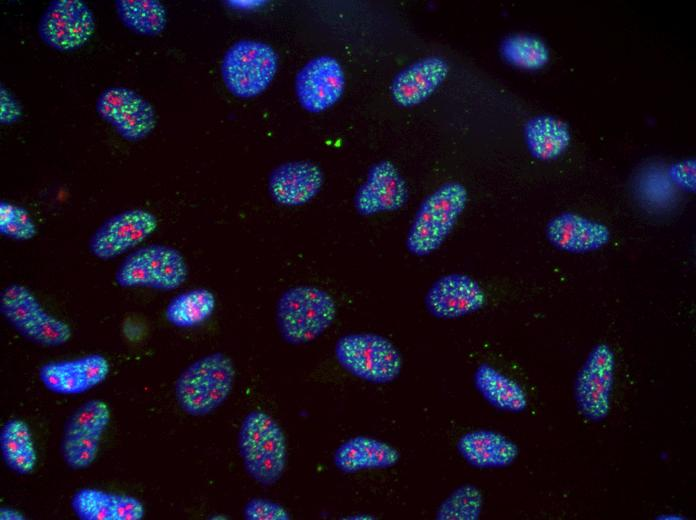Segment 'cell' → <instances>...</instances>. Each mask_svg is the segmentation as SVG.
I'll return each mask as SVG.
<instances>
[{
  "mask_svg": "<svg viewBox=\"0 0 696 520\" xmlns=\"http://www.w3.org/2000/svg\"><path fill=\"white\" fill-rule=\"evenodd\" d=\"M237 446L247 474L262 486L276 484L287 466V440L267 412L252 410L243 418Z\"/></svg>",
  "mask_w": 696,
  "mask_h": 520,
  "instance_id": "cell-1",
  "label": "cell"
},
{
  "mask_svg": "<svg viewBox=\"0 0 696 520\" xmlns=\"http://www.w3.org/2000/svg\"><path fill=\"white\" fill-rule=\"evenodd\" d=\"M333 296L314 285L300 284L283 291L276 302L275 318L281 338L299 346L320 337L335 321Z\"/></svg>",
  "mask_w": 696,
  "mask_h": 520,
  "instance_id": "cell-2",
  "label": "cell"
},
{
  "mask_svg": "<svg viewBox=\"0 0 696 520\" xmlns=\"http://www.w3.org/2000/svg\"><path fill=\"white\" fill-rule=\"evenodd\" d=\"M235 377V365L228 355L222 352L204 355L177 377L174 385L176 401L188 415H208L230 396Z\"/></svg>",
  "mask_w": 696,
  "mask_h": 520,
  "instance_id": "cell-3",
  "label": "cell"
},
{
  "mask_svg": "<svg viewBox=\"0 0 696 520\" xmlns=\"http://www.w3.org/2000/svg\"><path fill=\"white\" fill-rule=\"evenodd\" d=\"M468 191L458 181H448L421 203L406 236L407 251L424 257L438 250L466 208Z\"/></svg>",
  "mask_w": 696,
  "mask_h": 520,
  "instance_id": "cell-4",
  "label": "cell"
},
{
  "mask_svg": "<svg viewBox=\"0 0 696 520\" xmlns=\"http://www.w3.org/2000/svg\"><path fill=\"white\" fill-rule=\"evenodd\" d=\"M188 275V264L178 249L151 243L128 253L119 264L114 279L123 288L169 292L181 287Z\"/></svg>",
  "mask_w": 696,
  "mask_h": 520,
  "instance_id": "cell-5",
  "label": "cell"
},
{
  "mask_svg": "<svg viewBox=\"0 0 696 520\" xmlns=\"http://www.w3.org/2000/svg\"><path fill=\"white\" fill-rule=\"evenodd\" d=\"M338 364L354 377L373 384L397 379L402 355L388 338L373 332H353L338 338L334 347Z\"/></svg>",
  "mask_w": 696,
  "mask_h": 520,
  "instance_id": "cell-6",
  "label": "cell"
},
{
  "mask_svg": "<svg viewBox=\"0 0 696 520\" xmlns=\"http://www.w3.org/2000/svg\"><path fill=\"white\" fill-rule=\"evenodd\" d=\"M0 313L18 334L42 347H59L72 337L70 325L48 312L23 284L12 283L2 289Z\"/></svg>",
  "mask_w": 696,
  "mask_h": 520,
  "instance_id": "cell-7",
  "label": "cell"
},
{
  "mask_svg": "<svg viewBox=\"0 0 696 520\" xmlns=\"http://www.w3.org/2000/svg\"><path fill=\"white\" fill-rule=\"evenodd\" d=\"M278 69V56L268 44L256 40H239L225 52L221 77L235 97L250 99L264 92Z\"/></svg>",
  "mask_w": 696,
  "mask_h": 520,
  "instance_id": "cell-8",
  "label": "cell"
},
{
  "mask_svg": "<svg viewBox=\"0 0 696 520\" xmlns=\"http://www.w3.org/2000/svg\"><path fill=\"white\" fill-rule=\"evenodd\" d=\"M110 421L109 405L100 399L88 400L72 412L60 443L61 456L69 468L83 470L94 463Z\"/></svg>",
  "mask_w": 696,
  "mask_h": 520,
  "instance_id": "cell-9",
  "label": "cell"
},
{
  "mask_svg": "<svg viewBox=\"0 0 696 520\" xmlns=\"http://www.w3.org/2000/svg\"><path fill=\"white\" fill-rule=\"evenodd\" d=\"M616 360L606 343L596 344L577 372L574 398L579 413L588 421L601 422L611 410Z\"/></svg>",
  "mask_w": 696,
  "mask_h": 520,
  "instance_id": "cell-10",
  "label": "cell"
},
{
  "mask_svg": "<svg viewBox=\"0 0 696 520\" xmlns=\"http://www.w3.org/2000/svg\"><path fill=\"white\" fill-rule=\"evenodd\" d=\"M96 111L119 136L129 142L145 139L157 124L153 105L137 91L124 86L104 89L96 100Z\"/></svg>",
  "mask_w": 696,
  "mask_h": 520,
  "instance_id": "cell-11",
  "label": "cell"
},
{
  "mask_svg": "<svg viewBox=\"0 0 696 520\" xmlns=\"http://www.w3.org/2000/svg\"><path fill=\"white\" fill-rule=\"evenodd\" d=\"M95 17L82 0H54L42 14L38 33L49 47L71 52L83 47L94 35Z\"/></svg>",
  "mask_w": 696,
  "mask_h": 520,
  "instance_id": "cell-12",
  "label": "cell"
},
{
  "mask_svg": "<svg viewBox=\"0 0 696 520\" xmlns=\"http://www.w3.org/2000/svg\"><path fill=\"white\" fill-rule=\"evenodd\" d=\"M157 228L156 215L146 209L122 211L105 220L92 234L89 251L102 261L115 259L138 248Z\"/></svg>",
  "mask_w": 696,
  "mask_h": 520,
  "instance_id": "cell-13",
  "label": "cell"
},
{
  "mask_svg": "<svg viewBox=\"0 0 696 520\" xmlns=\"http://www.w3.org/2000/svg\"><path fill=\"white\" fill-rule=\"evenodd\" d=\"M345 74L333 57L322 55L309 60L296 74L295 93L300 106L320 113L335 105L345 90Z\"/></svg>",
  "mask_w": 696,
  "mask_h": 520,
  "instance_id": "cell-14",
  "label": "cell"
},
{
  "mask_svg": "<svg viewBox=\"0 0 696 520\" xmlns=\"http://www.w3.org/2000/svg\"><path fill=\"white\" fill-rule=\"evenodd\" d=\"M486 293L480 283L464 273H449L436 279L428 289L424 304L438 319H458L481 310Z\"/></svg>",
  "mask_w": 696,
  "mask_h": 520,
  "instance_id": "cell-15",
  "label": "cell"
},
{
  "mask_svg": "<svg viewBox=\"0 0 696 520\" xmlns=\"http://www.w3.org/2000/svg\"><path fill=\"white\" fill-rule=\"evenodd\" d=\"M110 372L108 359L98 353L69 360L50 361L38 371L39 380L50 392L71 396L84 394L102 384Z\"/></svg>",
  "mask_w": 696,
  "mask_h": 520,
  "instance_id": "cell-16",
  "label": "cell"
},
{
  "mask_svg": "<svg viewBox=\"0 0 696 520\" xmlns=\"http://www.w3.org/2000/svg\"><path fill=\"white\" fill-rule=\"evenodd\" d=\"M409 199V187L395 164L381 160L373 164L357 189L354 206L358 214L373 216L401 209Z\"/></svg>",
  "mask_w": 696,
  "mask_h": 520,
  "instance_id": "cell-17",
  "label": "cell"
},
{
  "mask_svg": "<svg viewBox=\"0 0 696 520\" xmlns=\"http://www.w3.org/2000/svg\"><path fill=\"white\" fill-rule=\"evenodd\" d=\"M545 233L555 248L572 254L599 250L611 239L607 225L572 211L552 217L546 225Z\"/></svg>",
  "mask_w": 696,
  "mask_h": 520,
  "instance_id": "cell-18",
  "label": "cell"
},
{
  "mask_svg": "<svg viewBox=\"0 0 696 520\" xmlns=\"http://www.w3.org/2000/svg\"><path fill=\"white\" fill-rule=\"evenodd\" d=\"M324 173L310 161H290L276 166L268 178V191L275 203L286 207L307 204L320 192Z\"/></svg>",
  "mask_w": 696,
  "mask_h": 520,
  "instance_id": "cell-19",
  "label": "cell"
},
{
  "mask_svg": "<svg viewBox=\"0 0 696 520\" xmlns=\"http://www.w3.org/2000/svg\"><path fill=\"white\" fill-rule=\"evenodd\" d=\"M449 72L439 56L420 59L401 70L392 80L390 93L401 107H413L428 99L444 82Z\"/></svg>",
  "mask_w": 696,
  "mask_h": 520,
  "instance_id": "cell-20",
  "label": "cell"
},
{
  "mask_svg": "<svg viewBox=\"0 0 696 520\" xmlns=\"http://www.w3.org/2000/svg\"><path fill=\"white\" fill-rule=\"evenodd\" d=\"M70 506L80 520H141L143 503L136 497L97 488H82L71 497Z\"/></svg>",
  "mask_w": 696,
  "mask_h": 520,
  "instance_id": "cell-21",
  "label": "cell"
},
{
  "mask_svg": "<svg viewBox=\"0 0 696 520\" xmlns=\"http://www.w3.org/2000/svg\"><path fill=\"white\" fill-rule=\"evenodd\" d=\"M456 448L465 462L477 469L505 468L519 456V447L514 441L503 433L485 428L462 434Z\"/></svg>",
  "mask_w": 696,
  "mask_h": 520,
  "instance_id": "cell-22",
  "label": "cell"
},
{
  "mask_svg": "<svg viewBox=\"0 0 696 520\" xmlns=\"http://www.w3.org/2000/svg\"><path fill=\"white\" fill-rule=\"evenodd\" d=\"M401 459L400 452L388 442L357 435L342 442L334 451L333 464L342 473L388 469Z\"/></svg>",
  "mask_w": 696,
  "mask_h": 520,
  "instance_id": "cell-23",
  "label": "cell"
},
{
  "mask_svg": "<svg viewBox=\"0 0 696 520\" xmlns=\"http://www.w3.org/2000/svg\"><path fill=\"white\" fill-rule=\"evenodd\" d=\"M473 382L482 398L499 411L517 414L528 406L523 387L488 363L475 369Z\"/></svg>",
  "mask_w": 696,
  "mask_h": 520,
  "instance_id": "cell-24",
  "label": "cell"
},
{
  "mask_svg": "<svg viewBox=\"0 0 696 520\" xmlns=\"http://www.w3.org/2000/svg\"><path fill=\"white\" fill-rule=\"evenodd\" d=\"M524 137L532 157L541 161L559 158L571 144L569 125L552 115H538L525 125Z\"/></svg>",
  "mask_w": 696,
  "mask_h": 520,
  "instance_id": "cell-25",
  "label": "cell"
},
{
  "mask_svg": "<svg viewBox=\"0 0 696 520\" xmlns=\"http://www.w3.org/2000/svg\"><path fill=\"white\" fill-rule=\"evenodd\" d=\"M0 453L5 465L18 475H29L37 467V450L30 426L10 418L0 430Z\"/></svg>",
  "mask_w": 696,
  "mask_h": 520,
  "instance_id": "cell-26",
  "label": "cell"
},
{
  "mask_svg": "<svg viewBox=\"0 0 696 520\" xmlns=\"http://www.w3.org/2000/svg\"><path fill=\"white\" fill-rule=\"evenodd\" d=\"M216 297L207 288H193L174 296L165 308V318L178 328H192L204 323L214 313Z\"/></svg>",
  "mask_w": 696,
  "mask_h": 520,
  "instance_id": "cell-27",
  "label": "cell"
},
{
  "mask_svg": "<svg viewBox=\"0 0 696 520\" xmlns=\"http://www.w3.org/2000/svg\"><path fill=\"white\" fill-rule=\"evenodd\" d=\"M115 7L122 24L140 36H157L166 28L167 10L158 0H117Z\"/></svg>",
  "mask_w": 696,
  "mask_h": 520,
  "instance_id": "cell-28",
  "label": "cell"
},
{
  "mask_svg": "<svg viewBox=\"0 0 696 520\" xmlns=\"http://www.w3.org/2000/svg\"><path fill=\"white\" fill-rule=\"evenodd\" d=\"M501 55L509 64L525 70H537L544 67L550 59L547 44L538 36L531 34H513L501 43Z\"/></svg>",
  "mask_w": 696,
  "mask_h": 520,
  "instance_id": "cell-29",
  "label": "cell"
},
{
  "mask_svg": "<svg viewBox=\"0 0 696 520\" xmlns=\"http://www.w3.org/2000/svg\"><path fill=\"white\" fill-rule=\"evenodd\" d=\"M484 498L474 484H462L454 489L439 505L435 518L438 520H477Z\"/></svg>",
  "mask_w": 696,
  "mask_h": 520,
  "instance_id": "cell-30",
  "label": "cell"
},
{
  "mask_svg": "<svg viewBox=\"0 0 696 520\" xmlns=\"http://www.w3.org/2000/svg\"><path fill=\"white\" fill-rule=\"evenodd\" d=\"M37 225L24 207L0 202V234L16 241H28L37 235Z\"/></svg>",
  "mask_w": 696,
  "mask_h": 520,
  "instance_id": "cell-31",
  "label": "cell"
},
{
  "mask_svg": "<svg viewBox=\"0 0 696 520\" xmlns=\"http://www.w3.org/2000/svg\"><path fill=\"white\" fill-rule=\"evenodd\" d=\"M247 520H290L291 515L284 506L266 498H252L243 508Z\"/></svg>",
  "mask_w": 696,
  "mask_h": 520,
  "instance_id": "cell-32",
  "label": "cell"
},
{
  "mask_svg": "<svg viewBox=\"0 0 696 520\" xmlns=\"http://www.w3.org/2000/svg\"><path fill=\"white\" fill-rule=\"evenodd\" d=\"M22 106L4 84L0 85V123L11 125L22 117Z\"/></svg>",
  "mask_w": 696,
  "mask_h": 520,
  "instance_id": "cell-33",
  "label": "cell"
},
{
  "mask_svg": "<svg viewBox=\"0 0 696 520\" xmlns=\"http://www.w3.org/2000/svg\"><path fill=\"white\" fill-rule=\"evenodd\" d=\"M671 177L675 183L689 191L695 188V160L686 159L674 163L671 167Z\"/></svg>",
  "mask_w": 696,
  "mask_h": 520,
  "instance_id": "cell-34",
  "label": "cell"
},
{
  "mask_svg": "<svg viewBox=\"0 0 696 520\" xmlns=\"http://www.w3.org/2000/svg\"><path fill=\"white\" fill-rule=\"evenodd\" d=\"M0 519L1 520H25V515L19 510L11 507H1L0 508Z\"/></svg>",
  "mask_w": 696,
  "mask_h": 520,
  "instance_id": "cell-35",
  "label": "cell"
}]
</instances>
